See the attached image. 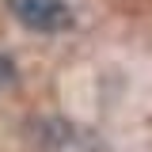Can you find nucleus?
Wrapping results in <instances>:
<instances>
[{
  "instance_id": "f257e3e1",
  "label": "nucleus",
  "mask_w": 152,
  "mask_h": 152,
  "mask_svg": "<svg viewBox=\"0 0 152 152\" xmlns=\"http://www.w3.org/2000/svg\"><path fill=\"white\" fill-rule=\"evenodd\" d=\"M8 8L15 12V19L31 31H42V34H53V31H65L72 23V12L65 0H8Z\"/></svg>"
}]
</instances>
